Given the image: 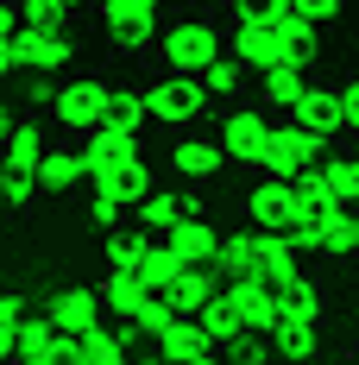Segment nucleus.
<instances>
[{"label":"nucleus","mask_w":359,"mask_h":365,"mask_svg":"<svg viewBox=\"0 0 359 365\" xmlns=\"http://www.w3.org/2000/svg\"><path fill=\"white\" fill-rule=\"evenodd\" d=\"M221 51H227V32H221L208 13L164 19V26H158V44H151L158 70H171V76H202V70L221 57Z\"/></svg>","instance_id":"1"},{"label":"nucleus","mask_w":359,"mask_h":365,"mask_svg":"<svg viewBox=\"0 0 359 365\" xmlns=\"http://www.w3.org/2000/svg\"><path fill=\"white\" fill-rule=\"evenodd\" d=\"M221 151H227V164H240V170H252V177H265V139H271V113L258 108V101H227V113H221L215 126Z\"/></svg>","instance_id":"2"},{"label":"nucleus","mask_w":359,"mask_h":365,"mask_svg":"<svg viewBox=\"0 0 359 365\" xmlns=\"http://www.w3.org/2000/svg\"><path fill=\"white\" fill-rule=\"evenodd\" d=\"M108 95H113L108 76H64L57 95H51V120H57V133L82 139L89 126H101V120H108Z\"/></svg>","instance_id":"3"},{"label":"nucleus","mask_w":359,"mask_h":365,"mask_svg":"<svg viewBox=\"0 0 359 365\" xmlns=\"http://www.w3.org/2000/svg\"><path fill=\"white\" fill-rule=\"evenodd\" d=\"M145 95H151V120H158V126H177V133H189V126L208 113V88H202V76L158 70L151 82H145Z\"/></svg>","instance_id":"4"},{"label":"nucleus","mask_w":359,"mask_h":365,"mask_svg":"<svg viewBox=\"0 0 359 365\" xmlns=\"http://www.w3.org/2000/svg\"><path fill=\"white\" fill-rule=\"evenodd\" d=\"M328 151L322 133H309V126H296V120H271V139H265V177H303L315 158Z\"/></svg>","instance_id":"5"},{"label":"nucleus","mask_w":359,"mask_h":365,"mask_svg":"<svg viewBox=\"0 0 359 365\" xmlns=\"http://www.w3.org/2000/svg\"><path fill=\"white\" fill-rule=\"evenodd\" d=\"M13 51H19V70H32V76H64L76 63L70 26H32V19H19Z\"/></svg>","instance_id":"6"},{"label":"nucleus","mask_w":359,"mask_h":365,"mask_svg":"<svg viewBox=\"0 0 359 365\" xmlns=\"http://www.w3.org/2000/svg\"><path fill=\"white\" fill-rule=\"evenodd\" d=\"M284 322H303V328H322L328 322V290L315 284V277H296V284L278 290V302H271V328H284Z\"/></svg>","instance_id":"7"},{"label":"nucleus","mask_w":359,"mask_h":365,"mask_svg":"<svg viewBox=\"0 0 359 365\" xmlns=\"http://www.w3.org/2000/svg\"><path fill=\"white\" fill-rule=\"evenodd\" d=\"M309 177H315V189H322L334 208H359V158L353 151H322L309 164Z\"/></svg>","instance_id":"8"},{"label":"nucleus","mask_w":359,"mask_h":365,"mask_svg":"<svg viewBox=\"0 0 359 365\" xmlns=\"http://www.w3.org/2000/svg\"><path fill=\"white\" fill-rule=\"evenodd\" d=\"M252 76H258V108L265 113H290L303 101V88L315 82L303 63H265V70H252Z\"/></svg>","instance_id":"9"},{"label":"nucleus","mask_w":359,"mask_h":365,"mask_svg":"<svg viewBox=\"0 0 359 365\" xmlns=\"http://www.w3.org/2000/svg\"><path fill=\"white\" fill-rule=\"evenodd\" d=\"M145 290H151V284H145L139 271L108 264V277H101V315H108V322H120V328H133V315H139Z\"/></svg>","instance_id":"10"},{"label":"nucleus","mask_w":359,"mask_h":365,"mask_svg":"<svg viewBox=\"0 0 359 365\" xmlns=\"http://www.w3.org/2000/svg\"><path fill=\"white\" fill-rule=\"evenodd\" d=\"M64 346H70V334L57 328L51 315H26V322H19L13 359H19V365H57V359H64Z\"/></svg>","instance_id":"11"},{"label":"nucleus","mask_w":359,"mask_h":365,"mask_svg":"<svg viewBox=\"0 0 359 365\" xmlns=\"http://www.w3.org/2000/svg\"><path fill=\"white\" fill-rule=\"evenodd\" d=\"M171 170L189 182H208L227 170V151H221V139H202V133H183L177 145H171Z\"/></svg>","instance_id":"12"},{"label":"nucleus","mask_w":359,"mask_h":365,"mask_svg":"<svg viewBox=\"0 0 359 365\" xmlns=\"http://www.w3.org/2000/svg\"><path fill=\"white\" fill-rule=\"evenodd\" d=\"M82 158H89V177H95L101 164L139 158V133H133V126H120V120H101V126H89V133H82Z\"/></svg>","instance_id":"13"},{"label":"nucleus","mask_w":359,"mask_h":365,"mask_svg":"<svg viewBox=\"0 0 359 365\" xmlns=\"http://www.w3.org/2000/svg\"><path fill=\"white\" fill-rule=\"evenodd\" d=\"M95 189L101 195H113V202H126V208H139L145 195H151V170H145V158H120V164H101L95 170Z\"/></svg>","instance_id":"14"},{"label":"nucleus","mask_w":359,"mask_h":365,"mask_svg":"<svg viewBox=\"0 0 359 365\" xmlns=\"http://www.w3.org/2000/svg\"><path fill=\"white\" fill-rule=\"evenodd\" d=\"M164 240H171V252H177L183 264H215V240H221V233H215V220L202 215V208H189Z\"/></svg>","instance_id":"15"},{"label":"nucleus","mask_w":359,"mask_h":365,"mask_svg":"<svg viewBox=\"0 0 359 365\" xmlns=\"http://www.w3.org/2000/svg\"><path fill=\"white\" fill-rule=\"evenodd\" d=\"M221 346H215V334L202 328L196 315H177L171 328H164V340H158V359H183V365H196V359H215Z\"/></svg>","instance_id":"16"},{"label":"nucleus","mask_w":359,"mask_h":365,"mask_svg":"<svg viewBox=\"0 0 359 365\" xmlns=\"http://www.w3.org/2000/svg\"><path fill=\"white\" fill-rule=\"evenodd\" d=\"M215 290H221V271H215V264H183V271H177V277H171L158 296H164L177 315H196V309H202Z\"/></svg>","instance_id":"17"},{"label":"nucleus","mask_w":359,"mask_h":365,"mask_svg":"<svg viewBox=\"0 0 359 365\" xmlns=\"http://www.w3.org/2000/svg\"><path fill=\"white\" fill-rule=\"evenodd\" d=\"M51 145H57V139H51V126H44V120H13V133L0 139V158H6L13 170H38Z\"/></svg>","instance_id":"18"},{"label":"nucleus","mask_w":359,"mask_h":365,"mask_svg":"<svg viewBox=\"0 0 359 365\" xmlns=\"http://www.w3.org/2000/svg\"><path fill=\"white\" fill-rule=\"evenodd\" d=\"M290 120L309 126V133H322V139H340V101H334V82H309L303 101L290 108Z\"/></svg>","instance_id":"19"},{"label":"nucleus","mask_w":359,"mask_h":365,"mask_svg":"<svg viewBox=\"0 0 359 365\" xmlns=\"http://www.w3.org/2000/svg\"><path fill=\"white\" fill-rule=\"evenodd\" d=\"M246 220L252 227H290V177H258L246 189Z\"/></svg>","instance_id":"20"},{"label":"nucleus","mask_w":359,"mask_h":365,"mask_svg":"<svg viewBox=\"0 0 359 365\" xmlns=\"http://www.w3.org/2000/svg\"><path fill=\"white\" fill-rule=\"evenodd\" d=\"M303 246L315 258H353V208H334V215H322L309 233H296Z\"/></svg>","instance_id":"21"},{"label":"nucleus","mask_w":359,"mask_h":365,"mask_svg":"<svg viewBox=\"0 0 359 365\" xmlns=\"http://www.w3.org/2000/svg\"><path fill=\"white\" fill-rule=\"evenodd\" d=\"M38 182H44V195H64V189H76V182H89L82 139H76V145H51V151H44V164H38Z\"/></svg>","instance_id":"22"},{"label":"nucleus","mask_w":359,"mask_h":365,"mask_svg":"<svg viewBox=\"0 0 359 365\" xmlns=\"http://www.w3.org/2000/svg\"><path fill=\"white\" fill-rule=\"evenodd\" d=\"M44 315L64 334H82V328H95V322H108V315H101V290H57Z\"/></svg>","instance_id":"23"},{"label":"nucleus","mask_w":359,"mask_h":365,"mask_svg":"<svg viewBox=\"0 0 359 365\" xmlns=\"http://www.w3.org/2000/svg\"><path fill=\"white\" fill-rule=\"evenodd\" d=\"M189 208H202V202H196V195H171V189H158V182H151V195H145L133 215H139L145 233H171V227H177Z\"/></svg>","instance_id":"24"},{"label":"nucleus","mask_w":359,"mask_h":365,"mask_svg":"<svg viewBox=\"0 0 359 365\" xmlns=\"http://www.w3.org/2000/svg\"><path fill=\"white\" fill-rule=\"evenodd\" d=\"M215 271L221 277H252V271H258V227H246V233H221L215 240Z\"/></svg>","instance_id":"25"},{"label":"nucleus","mask_w":359,"mask_h":365,"mask_svg":"<svg viewBox=\"0 0 359 365\" xmlns=\"http://www.w3.org/2000/svg\"><path fill=\"white\" fill-rule=\"evenodd\" d=\"M246 82H252V70L233 57V51H221L215 63L202 70V88H208V101H240V95H246Z\"/></svg>","instance_id":"26"},{"label":"nucleus","mask_w":359,"mask_h":365,"mask_svg":"<svg viewBox=\"0 0 359 365\" xmlns=\"http://www.w3.org/2000/svg\"><path fill=\"white\" fill-rule=\"evenodd\" d=\"M108 120L133 126V133H145V126H151V95H145V82H139V88H133V82H113V95H108Z\"/></svg>","instance_id":"27"},{"label":"nucleus","mask_w":359,"mask_h":365,"mask_svg":"<svg viewBox=\"0 0 359 365\" xmlns=\"http://www.w3.org/2000/svg\"><path fill=\"white\" fill-rule=\"evenodd\" d=\"M133 271H139V277H145V284H151V290H164V284H171V277H177V271H183V258L171 252V240H164V233H151Z\"/></svg>","instance_id":"28"},{"label":"nucleus","mask_w":359,"mask_h":365,"mask_svg":"<svg viewBox=\"0 0 359 365\" xmlns=\"http://www.w3.org/2000/svg\"><path fill=\"white\" fill-rule=\"evenodd\" d=\"M38 195H44L38 170H13V164H0V208H13V215H32Z\"/></svg>","instance_id":"29"},{"label":"nucleus","mask_w":359,"mask_h":365,"mask_svg":"<svg viewBox=\"0 0 359 365\" xmlns=\"http://www.w3.org/2000/svg\"><path fill=\"white\" fill-rule=\"evenodd\" d=\"M196 322H202V328L215 334V346L221 353H227V346H233V340H240V334H246V322H240V315H233V302H227V296H208V302H202V309H196Z\"/></svg>","instance_id":"30"},{"label":"nucleus","mask_w":359,"mask_h":365,"mask_svg":"<svg viewBox=\"0 0 359 365\" xmlns=\"http://www.w3.org/2000/svg\"><path fill=\"white\" fill-rule=\"evenodd\" d=\"M95 13H101V26H158L164 0H101Z\"/></svg>","instance_id":"31"},{"label":"nucleus","mask_w":359,"mask_h":365,"mask_svg":"<svg viewBox=\"0 0 359 365\" xmlns=\"http://www.w3.org/2000/svg\"><path fill=\"white\" fill-rule=\"evenodd\" d=\"M271 353H284V359H315L322 346H315V328L284 322V328H271Z\"/></svg>","instance_id":"32"},{"label":"nucleus","mask_w":359,"mask_h":365,"mask_svg":"<svg viewBox=\"0 0 359 365\" xmlns=\"http://www.w3.org/2000/svg\"><path fill=\"white\" fill-rule=\"evenodd\" d=\"M76 13H82V0H19V19H32V26H70Z\"/></svg>","instance_id":"33"},{"label":"nucleus","mask_w":359,"mask_h":365,"mask_svg":"<svg viewBox=\"0 0 359 365\" xmlns=\"http://www.w3.org/2000/svg\"><path fill=\"white\" fill-rule=\"evenodd\" d=\"M145 240H151L145 227H113V233H108V264H126V271H133L139 252H145Z\"/></svg>","instance_id":"34"},{"label":"nucleus","mask_w":359,"mask_h":365,"mask_svg":"<svg viewBox=\"0 0 359 365\" xmlns=\"http://www.w3.org/2000/svg\"><path fill=\"white\" fill-rule=\"evenodd\" d=\"M108 38H113L120 57H145V51L158 44V26H108Z\"/></svg>","instance_id":"35"},{"label":"nucleus","mask_w":359,"mask_h":365,"mask_svg":"<svg viewBox=\"0 0 359 365\" xmlns=\"http://www.w3.org/2000/svg\"><path fill=\"white\" fill-rule=\"evenodd\" d=\"M334 101H340V133H359V70L334 82Z\"/></svg>","instance_id":"36"},{"label":"nucleus","mask_w":359,"mask_h":365,"mask_svg":"<svg viewBox=\"0 0 359 365\" xmlns=\"http://www.w3.org/2000/svg\"><path fill=\"white\" fill-rule=\"evenodd\" d=\"M120 220H126V202H113V195H101V189H95V227H120Z\"/></svg>","instance_id":"37"},{"label":"nucleus","mask_w":359,"mask_h":365,"mask_svg":"<svg viewBox=\"0 0 359 365\" xmlns=\"http://www.w3.org/2000/svg\"><path fill=\"white\" fill-rule=\"evenodd\" d=\"M26 322V296L19 290H0V328H19Z\"/></svg>","instance_id":"38"},{"label":"nucleus","mask_w":359,"mask_h":365,"mask_svg":"<svg viewBox=\"0 0 359 365\" xmlns=\"http://www.w3.org/2000/svg\"><path fill=\"white\" fill-rule=\"evenodd\" d=\"M290 6H296L303 19H315V26H322V19H334V13H340L347 0H290Z\"/></svg>","instance_id":"39"},{"label":"nucleus","mask_w":359,"mask_h":365,"mask_svg":"<svg viewBox=\"0 0 359 365\" xmlns=\"http://www.w3.org/2000/svg\"><path fill=\"white\" fill-rule=\"evenodd\" d=\"M19 32V0H0V38Z\"/></svg>","instance_id":"40"},{"label":"nucleus","mask_w":359,"mask_h":365,"mask_svg":"<svg viewBox=\"0 0 359 365\" xmlns=\"http://www.w3.org/2000/svg\"><path fill=\"white\" fill-rule=\"evenodd\" d=\"M13 70H19V51H13V38H0V82H6Z\"/></svg>","instance_id":"41"},{"label":"nucleus","mask_w":359,"mask_h":365,"mask_svg":"<svg viewBox=\"0 0 359 365\" xmlns=\"http://www.w3.org/2000/svg\"><path fill=\"white\" fill-rule=\"evenodd\" d=\"M13 346H19V328H0V359H13Z\"/></svg>","instance_id":"42"},{"label":"nucleus","mask_w":359,"mask_h":365,"mask_svg":"<svg viewBox=\"0 0 359 365\" xmlns=\"http://www.w3.org/2000/svg\"><path fill=\"white\" fill-rule=\"evenodd\" d=\"M6 133H13V113H6V101H0V139H6Z\"/></svg>","instance_id":"43"},{"label":"nucleus","mask_w":359,"mask_h":365,"mask_svg":"<svg viewBox=\"0 0 359 365\" xmlns=\"http://www.w3.org/2000/svg\"><path fill=\"white\" fill-rule=\"evenodd\" d=\"M340 139H347V151H353V158H359V133H340Z\"/></svg>","instance_id":"44"},{"label":"nucleus","mask_w":359,"mask_h":365,"mask_svg":"<svg viewBox=\"0 0 359 365\" xmlns=\"http://www.w3.org/2000/svg\"><path fill=\"white\" fill-rule=\"evenodd\" d=\"M353 252H359V208H353Z\"/></svg>","instance_id":"45"},{"label":"nucleus","mask_w":359,"mask_h":365,"mask_svg":"<svg viewBox=\"0 0 359 365\" xmlns=\"http://www.w3.org/2000/svg\"><path fill=\"white\" fill-rule=\"evenodd\" d=\"M353 359H359V328H353Z\"/></svg>","instance_id":"46"},{"label":"nucleus","mask_w":359,"mask_h":365,"mask_svg":"<svg viewBox=\"0 0 359 365\" xmlns=\"http://www.w3.org/2000/svg\"><path fill=\"white\" fill-rule=\"evenodd\" d=\"M271 6H290V0H271Z\"/></svg>","instance_id":"47"},{"label":"nucleus","mask_w":359,"mask_h":365,"mask_svg":"<svg viewBox=\"0 0 359 365\" xmlns=\"http://www.w3.org/2000/svg\"><path fill=\"white\" fill-rule=\"evenodd\" d=\"M0 164H6V158H0Z\"/></svg>","instance_id":"48"}]
</instances>
